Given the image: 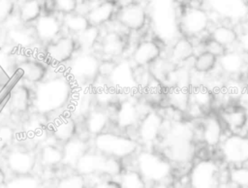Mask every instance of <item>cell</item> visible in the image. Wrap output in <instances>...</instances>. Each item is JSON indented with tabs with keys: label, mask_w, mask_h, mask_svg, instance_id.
<instances>
[{
	"label": "cell",
	"mask_w": 248,
	"mask_h": 188,
	"mask_svg": "<svg viewBox=\"0 0 248 188\" xmlns=\"http://www.w3.org/2000/svg\"><path fill=\"white\" fill-rule=\"evenodd\" d=\"M77 87L66 73L47 76L35 85L33 110L36 113L47 117L70 107Z\"/></svg>",
	"instance_id": "obj_1"
},
{
	"label": "cell",
	"mask_w": 248,
	"mask_h": 188,
	"mask_svg": "<svg viewBox=\"0 0 248 188\" xmlns=\"http://www.w3.org/2000/svg\"><path fill=\"white\" fill-rule=\"evenodd\" d=\"M91 145L99 153L121 161L133 158L140 149V145L136 138L111 130H108L92 138Z\"/></svg>",
	"instance_id": "obj_2"
},
{
	"label": "cell",
	"mask_w": 248,
	"mask_h": 188,
	"mask_svg": "<svg viewBox=\"0 0 248 188\" xmlns=\"http://www.w3.org/2000/svg\"><path fill=\"white\" fill-rule=\"evenodd\" d=\"M151 109H153L151 105L136 94L120 95L111 111L112 125L118 132L129 135L131 131L135 132L140 117Z\"/></svg>",
	"instance_id": "obj_3"
},
{
	"label": "cell",
	"mask_w": 248,
	"mask_h": 188,
	"mask_svg": "<svg viewBox=\"0 0 248 188\" xmlns=\"http://www.w3.org/2000/svg\"><path fill=\"white\" fill-rule=\"evenodd\" d=\"M134 158L136 169L146 183L167 181L172 172V164L155 148H140Z\"/></svg>",
	"instance_id": "obj_4"
},
{
	"label": "cell",
	"mask_w": 248,
	"mask_h": 188,
	"mask_svg": "<svg viewBox=\"0 0 248 188\" xmlns=\"http://www.w3.org/2000/svg\"><path fill=\"white\" fill-rule=\"evenodd\" d=\"M176 0H149L147 5L149 21L152 22L158 39L170 41V43L179 36L176 13Z\"/></svg>",
	"instance_id": "obj_5"
},
{
	"label": "cell",
	"mask_w": 248,
	"mask_h": 188,
	"mask_svg": "<svg viewBox=\"0 0 248 188\" xmlns=\"http://www.w3.org/2000/svg\"><path fill=\"white\" fill-rule=\"evenodd\" d=\"M101 57L93 51H79L66 66V75L76 87H92L99 78Z\"/></svg>",
	"instance_id": "obj_6"
},
{
	"label": "cell",
	"mask_w": 248,
	"mask_h": 188,
	"mask_svg": "<svg viewBox=\"0 0 248 188\" xmlns=\"http://www.w3.org/2000/svg\"><path fill=\"white\" fill-rule=\"evenodd\" d=\"M211 25L212 16L202 4H189L178 14V32L184 37L194 39L208 34Z\"/></svg>",
	"instance_id": "obj_7"
},
{
	"label": "cell",
	"mask_w": 248,
	"mask_h": 188,
	"mask_svg": "<svg viewBox=\"0 0 248 188\" xmlns=\"http://www.w3.org/2000/svg\"><path fill=\"white\" fill-rule=\"evenodd\" d=\"M166 118L160 110L153 108L144 113L135 129L134 136L140 147L154 148L163 136Z\"/></svg>",
	"instance_id": "obj_8"
},
{
	"label": "cell",
	"mask_w": 248,
	"mask_h": 188,
	"mask_svg": "<svg viewBox=\"0 0 248 188\" xmlns=\"http://www.w3.org/2000/svg\"><path fill=\"white\" fill-rule=\"evenodd\" d=\"M106 80L120 95L135 94L139 91L136 66L128 57L114 61L112 69L106 78Z\"/></svg>",
	"instance_id": "obj_9"
},
{
	"label": "cell",
	"mask_w": 248,
	"mask_h": 188,
	"mask_svg": "<svg viewBox=\"0 0 248 188\" xmlns=\"http://www.w3.org/2000/svg\"><path fill=\"white\" fill-rule=\"evenodd\" d=\"M202 6L221 22L238 24L248 19V0H203Z\"/></svg>",
	"instance_id": "obj_10"
},
{
	"label": "cell",
	"mask_w": 248,
	"mask_h": 188,
	"mask_svg": "<svg viewBox=\"0 0 248 188\" xmlns=\"http://www.w3.org/2000/svg\"><path fill=\"white\" fill-rule=\"evenodd\" d=\"M114 19L126 31L139 33L149 23L147 5L140 1H132L118 6Z\"/></svg>",
	"instance_id": "obj_11"
},
{
	"label": "cell",
	"mask_w": 248,
	"mask_h": 188,
	"mask_svg": "<svg viewBox=\"0 0 248 188\" xmlns=\"http://www.w3.org/2000/svg\"><path fill=\"white\" fill-rule=\"evenodd\" d=\"M78 52L75 36L66 33L44 46L45 61L53 67L67 65Z\"/></svg>",
	"instance_id": "obj_12"
},
{
	"label": "cell",
	"mask_w": 248,
	"mask_h": 188,
	"mask_svg": "<svg viewBox=\"0 0 248 188\" xmlns=\"http://www.w3.org/2000/svg\"><path fill=\"white\" fill-rule=\"evenodd\" d=\"M218 148L224 162L232 167L248 163V134L229 133L224 136Z\"/></svg>",
	"instance_id": "obj_13"
},
{
	"label": "cell",
	"mask_w": 248,
	"mask_h": 188,
	"mask_svg": "<svg viewBox=\"0 0 248 188\" xmlns=\"http://www.w3.org/2000/svg\"><path fill=\"white\" fill-rule=\"evenodd\" d=\"M127 48L128 37L124 32L115 28H107L105 32H102L95 52L101 59L115 61L126 57Z\"/></svg>",
	"instance_id": "obj_14"
},
{
	"label": "cell",
	"mask_w": 248,
	"mask_h": 188,
	"mask_svg": "<svg viewBox=\"0 0 248 188\" xmlns=\"http://www.w3.org/2000/svg\"><path fill=\"white\" fill-rule=\"evenodd\" d=\"M218 164L211 159L198 160L191 167L188 181L191 188H218L219 172Z\"/></svg>",
	"instance_id": "obj_15"
},
{
	"label": "cell",
	"mask_w": 248,
	"mask_h": 188,
	"mask_svg": "<svg viewBox=\"0 0 248 188\" xmlns=\"http://www.w3.org/2000/svg\"><path fill=\"white\" fill-rule=\"evenodd\" d=\"M5 162L8 170L15 175H28L36 168L38 157L35 150L28 149L23 145L10 147L6 151Z\"/></svg>",
	"instance_id": "obj_16"
},
{
	"label": "cell",
	"mask_w": 248,
	"mask_h": 188,
	"mask_svg": "<svg viewBox=\"0 0 248 188\" xmlns=\"http://www.w3.org/2000/svg\"><path fill=\"white\" fill-rule=\"evenodd\" d=\"M162 56V42L158 38H143L134 46L129 59L136 67L149 68Z\"/></svg>",
	"instance_id": "obj_17"
},
{
	"label": "cell",
	"mask_w": 248,
	"mask_h": 188,
	"mask_svg": "<svg viewBox=\"0 0 248 188\" xmlns=\"http://www.w3.org/2000/svg\"><path fill=\"white\" fill-rule=\"evenodd\" d=\"M56 13H43L34 22L33 29L36 39L43 46L50 43L63 34L62 16Z\"/></svg>",
	"instance_id": "obj_18"
},
{
	"label": "cell",
	"mask_w": 248,
	"mask_h": 188,
	"mask_svg": "<svg viewBox=\"0 0 248 188\" xmlns=\"http://www.w3.org/2000/svg\"><path fill=\"white\" fill-rule=\"evenodd\" d=\"M248 67V56L236 48L226 49L218 56V65L221 75L226 78H241Z\"/></svg>",
	"instance_id": "obj_19"
},
{
	"label": "cell",
	"mask_w": 248,
	"mask_h": 188,
	"mask_svg": "<svg viewBox=\"0 0 248 188\" xmlns=\"http://www.w3.org/2000/svg\"><path fill=\"white\" fill-rule=\"evenodd\" d=\"M47 128L52 140L61 145L78 135V120L68 111L60 113Z\"/></svg>",
	"instance_id": "obj_20"
},
{
	"label": "cell",
	"mask_w": 248,
	"mask_h": 188,
	"mask_svg": "<svg viewBox=\"0 0 248 188\" xmlns=\"http://www.w3.org/2000/svg\"><path fill=\"white\" fill-rule=\"evenodd\" d=\"M16 72L18 73L20 80L37 85L44 81L48 76V64L44 60L25 57L16 62Z\"/></svg>",
	"instance_id": "obj_21"
},
{
	"label": "cell",
	"mask_w": 248,
	"mask_h": 188,
	"mask_svg": "<svg viewBox=\"0 0 248 188\" xmlns=\"http://www.w3.org/2000/svg\"><path fill=\"white\" fill-rule=\"evenodd\" d=\"M110 109L94 106L82 118L84 132L90 139L109 130L112 125Z\"/></svg>",
	"instance_id": "obj_22"
},
{
	"label": "cell",
	"mask_w": 248,
	"mask_h": 188,
	"mask_svg": "<svg viewBox=\"0 0 248 188\" xmlns=\"http://www.w3.org/2000/svg\"><path fill=\"white\" fill-rule=\"evenodd\" d=\"M225 127L220 117L210 112L202 118L200 124V140L205 146L216 148L219 146L221 141L225 136Z\"/></svg>",
	"instance_id": "obj_23"
},
{
	"label": "cell",
	"mask_w": 248,
	"mask_h": 188,
	"mask_svg": "<svg viewBox=\"0 0 248 188\" xmlns=\"http://www.w3.org/2000/svg\"><path fill=\"white\" fill-rule=\"evenodd\" d=\"M34 88L26 82L17 83L12 87L8 96V106L13 114L22 115L33 109Z\"/></svg>",
	"instance_id": "obj_24"
},
{
	"label": "cell",
	"mask_w": 248,
	"mask_h": 188,
	"mask_svg": "<svg viewBox=\"0 0 248 188\" xmlns=\"http://www.w3.org/2000/svg\"><path fill=\"white\" fill-rule=\"evenodd\" d=\"M218 116L229 133H243L248 127V110L243 106L233 105L224 108Z\"/></svg>",
	"instance_id": "obj_25"
},
{
	"label": "cell",
	"mask_w": 248,
	"mask_h": 188,
	"mask_svg": "<svg viewBox=\"0 0 248 188\" xmlns=\"http://www.w3.org/2000/svg\"><path fill=\"white\" fill-rule=\"evenodd\" d=\"M195 54L196 47L193 40L179 35L170 43L167 58L174 66H178L192 61Z\"/></svg>",
	"instance_id": "obj_26"
},
{
	"label": "cell",
	"mask_w": 248,
	"mask_h": 188,
	"mask_svg": "<svg viewBox=\"0 0 248 188\" xmlns=\"http://www.w3.org/2000/svg\"><path fill=\"white\" fill-rule=\"evenodd\" d=\"M92 148L91 139L88 137H81L79 134L62 144L63 161L62 166L74 170L75 165L78 159Z\"/></svg>",
	"instance_id": "obj_27"
},
{
	"label": "cell",
	"mask_w": 248,
	"mask_h": 188,
	"mask_svg": "<svg viewBox=\"0 0 248 188\" xmlns=\"http://www.w3.org/2000/svg\"><path fill=\"white\" fill-rule=\"evenodd\" d=\"M118 6L119 4L112 0H102L98 2L86 15L90 25L99 28L108 25L114 19Z\"/></svg>",
	"instance_id": "obj_28"
},
{
	"label": "cell",
	"mask_w": 248,
	"mask_h": 188,
	"mask_svg": "<svg viewBox=\"0 0 248 188\" xmlns=\"http://www.w3.org/2000/svg\"><path fill=\"white\" fill-rule=\"evenodd\" d=\"M238 31L232 24L218 22L211 25L208 31V39L225 49L233 48L236 44Z\"/></svg>",
	"instance_id": "obj_29"
},
{
	"label": "cell",
	"mask_w": 248,
	"mask_h": 188,
	"mask_svg": "<svg viewBox=\"0 0 248 188\" xmlns=\"http://www.w3.org/2000/svg\"><path fill=\"white\" fill-rule=\"evenodd\" d=\"M6 40L18 49H28L38 42L32 25H21L6 30Z\"/></svg>",
	"instance_id": "obj_30"
},
{
	"label": "cell",
	"mask_w": 248,
	"mask_h": 188,
	"mask_svg": "<svg viewBox=\"0 0 248 188\" xmlns=\"http://www.w3.org/2000/svg\"><path fill=\"white\" fill-rule=\"evenodd\" d=\"M37 157L40 164L46 169H53L59 165H62V145L54 141L52 142L46 141L39 148Z\"/></svg>",
	"instance_id": "obj_31"
},
{
	"label": "cell",
	"mask_w": 248,
	"mask_h": 188,
	"mask_svg": "<svg viewBox=\"0 0 248 188\" xmlns=\"http://www.w3.org/2000/svg\"><path fill=\"white\" fill-rule=\"evenodd\" d=\"M164 102H166L168 108L184 115L191 103L190 89L178 87L166 88Z\"/></svg>",
	"instance_id": "obj_32"
},
{
	"label": "cell",
	"mask_w": 248,
	"mask_h": 188,
	"mask_svg": "<svg viewBox=\"0 0 248 188\" xmlns=\"http://www.w3.org/2000/svg\"><path fill=\"white\" fill-rule=\"evenodd\" d=\"M190 97L191 104L198 107L205 114H208L211 111L216 95L215 93L204 84H196L190 88Z\"/></svg>",
	"instance_id": "obj_33"
},
{
	"label": "cell",
	"mask_w": 248,
	"mask_h": 188,
	"mask_svg": "<svg viewBox=\"0 0 248 188\" xmlns=\"http://www.w3.org/2000/svg\"><path fill=\"white\" fill-rule=\"evenodd\" d=\"M191 68L195 74L207 76L213 73L218 65V56L210 51L202 49L196 53L191 61Z\"/></svg>",
	"instance_id": "obj_34"
},
{
	"label": "cell",
	"mask_w": 248,
	"mask_h": 188,
	"mask_svg": "<svg viewBox=\"0 0 248 188\" xmlns=\"http://www.w3.org/2000/svg\"><path fill=\"white\" fill-rule=\"evenodd\" d=\"M17 15L24 25H33L44 13L43 0H23L17 7Z\"/></svg>",
	"instance_id": "obj_35"
},
{
	"label": "cell",
	"mask_w": 248,
	"mask_h": 188,
	"mask_svg": "<svg viewBox=\"0 0 248 188\" xmlns=\"http://www.w3.org/2000/svg\"><path fill=\"white\" fill-rule=\"evenodd\" d=\"M102 35V28L90 25L87 29L75 36L79 51L95 52Z\"/></svg>",
	"instance_id": "obj_36"
},
{
	"label": "cell",
	"mask_w": 248,
	"mask_h": 188,
	"mask_svg": "<svg viewBox=\"0 0 248 188\" xmlns=\"http://www.w3.org/2000/svg\"><path fill=\"white\" fill-rule=\"evenodd\" d=\"M62 25L63 31H66V34L77 36L87 29L90 26V23L85 15L75 12L62 16Z\"/></svg>",
	"instance_id": "obj_37"
},
{
	"label": "cell",
	"mask_w": 248,
	"mask_h": 188,
	"mask_svg": "<svg viewBox=\"0 0 248 188\" xmlns=\"http://www.w3.org/2000/svg\"><path fill=\"white\" fill-rule=\"evenodd\" d=\"M118 182L121 188H147L148 184L140 174V172L132 169H124L118 175Z\"/></svg>",
	"instance_id": "obj_38"
},
{
	"label": "cell",
	"mask_w": 248,
	"mask_h": 188,
	"mask_svg": "<svg viewBox=\"0 0 248 188\" xmlns=\"http://www.w3.org/2000/svg\"><path fill=\"white\" fill-rule=\"evenodd\" d=\"M228 179L236 188H248V166L239 165L231 167Z\"/></svg>",
	"instance_id": "obj_39"
},
{
	"label": "cell",
	"mask_w": 248,
	"mask_h": 188,
	"mask_svg": "<svg viewBox=\"0 0 248 188\" xmlns=\"http://www.w3.org/2000/svg\"><path fill=\"white\" fill-rule=\"evenodd\" d=\"M16 141V132L9 123H0V154L6 152Z\"/></svg>",
	"instance_id": "obj_40"
},
{
	"label": "cell",
	"mask_w": 248,
	"mask_h": 188,
	"mask_svg": "<svg viewBox=\"0 0 248 188\" xmlns=\"http://www.w3.org/2000/svg\"><path fill=\"white\" fill-rule=\"evenodd\" d=\"M5 188H40V181L32 174L18 175L8 180Z\"/></svg>",
	"instance_id": "obj_41"
},
{
	"label": "cell",
	"mask_w": 248,
	"mask_h": 188,
	"mask_svg": "<svg viewBox=\"0 0 248 188\" xmlns=\"http://www.w3.org/2000/svg\"><path fill=\"white\" fill-rule=\"evenodd\" d=\"M86 177L73 172L61 177L54 188H86Z\"/></svg>",
	"instance_id": "obj_42"
},
{
	"label": "cell",
	"mask_w": 248,
	"mask_h": 188,
	"mask_svg": "<svg viewBox=\"0 0 248 188\" xmlns=\"http://www.w3.org/2000/svg\"><path fill=\"white\" fill-rule=\"evenodd\" d=\"M56 14L65 16L77 11L78 0H51Z\"/></svg>",
	"instance_id": "obj_43"
},
{
	"label": "cell",
	"mask_w": 248,
	"mask_h": 188,
	"mask_svg": "<svg viewBox=\"0 0 248 188\" xmlns=\"http://www.w3.org/2000/svg\"><path fill=\"white\" fill-rule=\"evenodd\" d=\"M16 12V0H0V26Z\"/></svg>",
	"instance_id": "obj_44"
},
{
	"label": "cell",
	"mask_w": 248,
	"mask_h": 188,
	"mask_svg": "<svg viewBox=\"0 0 248 188\" xmlns=\"http://www.w3.org/2000/svg\"><path fill=\"white\" fill-rule=\"evenodd\" d=\"M234 48L248 56V28H244L241 31H238Z\"/></svg>",
	"instance_id": "obj_45"
},
{
	"label": "cell",
	"mask_w": 248,
	"mask_h": 188,
	"mask_svg": "<svg viewBox=\"0 0 248 188\" xmlns=\"http://www.w3.org/2000/svg\"><path fill=\"white\" fill-rule=\"evenodd\" d=\"M92 188H121L118 180H114L112 177L100 176L93 185Z\"/></svg>",
	"instance_id": "obj_46"
},
{
	"label": "cell",
	"mask_w": 248,
	"mask_h": 188,
	"mask_svg": "<svg viewBox=\"0 0 248 188\" xmlns=\"http://www.w3.org/2000/svg\"><path fill=\"white\" fill-rule=\"evenodd\" d=\"M147 188H171V187L167 181H165V182H156V183L149 184Z\"/></svg>",
	"instance_id": "obj_47"
},
{
	"label": "cell",
	"mask_w": 248,
	"mask_h": 188,
	"mask_svg": "<svg viewBox=\"0 0 248 188\" xmlns=\"http://www.w3.org/2000/svg\"><path fill=\"white\" fill-rule=\"evenodd\" d=\"M7 182V177H6V173L4 172V169L3 167L0 165V187L2 186H5Z\"/></svg>",
	"instance_id": "obj_48"
},
{
	"label": "cell",
	"mask_w": 248,
	"mask_h": 188,
	"mask_svg": "<svg viewBox=\"0 0 248 188\" xmlns=\"http://www.w3.org/2000/svg\"><path fill=\"white\" fill-rule=\"evenodd\" d=\"M190 2H192V4H202L203 0H189Z\"/></svg>",
	"instance_id": "obj_49"
},
{
	"label": "cell",
	"mask_w": 248,
	"mask_h": 188,
	"mask_svg": "<svg viewBox=\"0 0 248 188\" xmlns=\"http://www.w3.org/2000/svg\"><path fill=\"white\" fill-rule=\"evenodd\" d=\"M125 1H126V2H124V3H128V2H132V1H138V0H125ZM124 3H123V4H124ZM120 5H121V4H120Z\"/></svg>",
	"instance_id": "obj_50"
},
{
	"label": "cell",
	"mask_w": 248,
	"mask_h": 188,
	"mask_svg": "<svg viewBox=\"0 0 248 188\" xmlns=\"http://www.w3.org/2000/svg\"><path fill=\"white\" fill-rule=\"evenodd\" d=\"M0 31H1V28H0Z\"/></svg>",
	"instance_id": "obj_51"
}]
</instances>
